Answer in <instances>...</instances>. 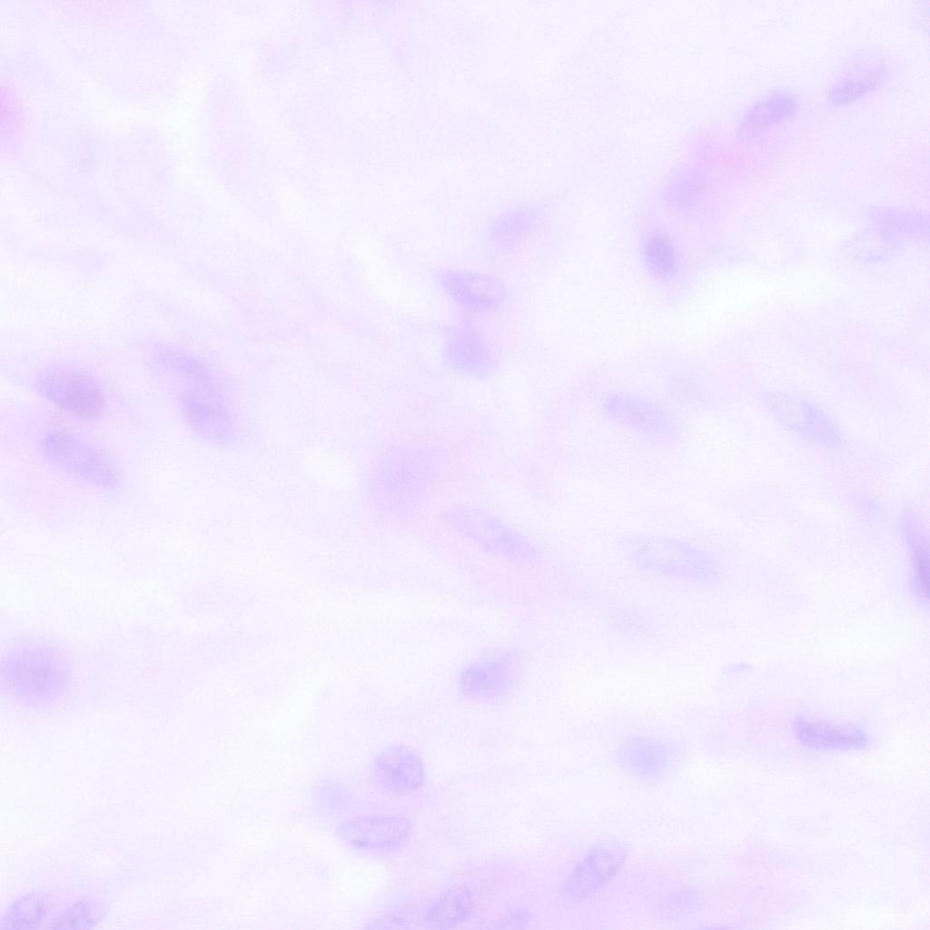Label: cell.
I'll list each match as a JSON object with an SVG mask.
<instances>
[{"label":"cell","instance_id":"7","mask_svg":"<svg viewBox=\"0 0 930 930\" xmlns=\"http://www.w3.org/2000/svg\"><path fill=\"white\" fill-rule=\"evenodd\" d=\"M445 516L448 523L460 532L490 549L512 553L519 552L529 545L506 523L479 510L458 507L449 510Z\"/></svg>","mask_w":930,"mask_h":930},{"label":"cell","instance_id":"2","mask_svg":"<svg viewBox=\"0 0 930 930\" xmlns=\"http://www.w3.org/2000/svg\"><path fill=\"white\" fill-rule=\"evenodd\" d=\"M3 680L15 696L26 701H47L57 697L67 681L62 658L50 648L32 646L15 652L4 666Z\"/></svg>","mask_w":930,"mask_h":930},{"label":"cell","instance_id":"12","mask_svg":"<svg viewBox=\"0 0 930 930\" xmlns=\"http://www.w3.org/2000/svg\"><path fill=\"white\" fill-rule=\"evenodd\" d=\"M445 356L454 371L472 378L485 377L494 368V359L490 349L481 335L470 327H458L450 331L445 343Z\"/></svg>","mask_w":930,"mask_h":930},{"label":"cell","instance_id":"19","mask_svg":"<svg viewBox=\"0 0 930 930\" xmlns=\"http://www.w3.org/2000/svg\"><path fill=\"white\" fill-rule=\"evenodd\" d=\"M645 258L650 269L660 275L670 273L675 267L673 246L664 236L650 239L645 249Z\"/></svg>","mask_w":930,"mask_h":930},{"label":"cell","instance_id":"14","mask_svg":"<svg viewBox=\"0 0 930 930\" xmlns=\"http://www.w3.org/2000/svg\"><path fill=\"white\" fill-rule=\"evenodd\" d=\"M358 843L369 848L390 850L404 846L411 832L409 820L402 816H373L361 820Z\"/></svg>","mask_w":930,"mask_h":930},{"label":"cell","instance_id":"18","mask_svg":"<svg viewBox=\"0 0 930 930\" xmlns=\"http://www.w3.org/2000/svg\"><path fill=\"white\" fill-rule=\"evenodd\" d=\"M902 525L911 549L915 589L921 596L927 598L929 591L928 549L923 526L917 518L908 511L904 515Z\"/></svg>","mask_w":930,"mask_h":930},{"label":"cell","instance_id":"8","mask_svg":"<svg viewBox=\"0 0 930 930\" xmlns=\"http://www.w3.org/2000/svg\"><path fill=\"white\" fill-rule=\"evenodd\" d=\"M887 78V67L872 52H862L843 66L829 92V101L840 105L858 99L878 88Z\"/></svg>","mask_w":930,"mask_h":930},{"label":"cell","instance_id":"10","mask_svg":"<svg viewBox=\"0 0 930 930\" xmlns=\"http://www.w3.org/2000/svg\"><path fill=\"white\" fill-rule=\"evenodd\" d=\"M514 657L499 656L467 668L460 679L462 692L472 698L495 699L506 695L516 679Z\"/></svg>","mask_w":930,"mask_h":930},{"label":"cell","instance_id":"11","mask_svg":"<svg viewBox=\"0 0 930 930\" xmlns=\"http://www.w3.org/2000/svg\"><path fill=\"white\" fill-rule=\"evenodd\" d=\"M378 784L385 790L407 795L424 781V767L420 756L405 746L392 747L378 757L374 764Z\"/></svg>","mask_w":930,"mask_h":930},{"label":"cell","instance_id":"17","mask_svg":"<svg viewBox=\"0 0 930 930\" xmlns=\"http://www.w3.org/2000/svg\"><path fill=\"white\" fill-rule=\"evenodd\" d=\"M472 896L465 887L456 885L446 890L426 915L436 927H450L462 921L471 911Z\"/></svg>","mask_w":930,"mask_h":930},{"label":"cell","instance_id":"16","mask_svg":"<svg viewBox=\"0 0 930 930\" xmlns=\"http://www.w3.org/2000/svg\"><path fill=\"white\" fill-rule=\"evenodd\" d=\"M796 98L786 92L771 94L758 101L746 114L744 125L750 132L762 131L790 118L796 110Z\"/></svg>","mask_w":930,"mask_h":930},{"label":"cell","instance_id":"9","mask_svg":"<svg viewBox=\"0 0 930 930\" xmlns=\"http://www.w3.org/2000/svg\"><path fill=\"white\" fill-rule=\"evenodd\" d=\"M438 279L452 300L473 310L497 307L505 298V287L501 281L489 274L443 270L438 273Z\"/></svg>","mask_w":930,"mask_h":930},{"label":"cell","instance_id":"15","mask_svg":"<svg viewBox=\"0 0 930 930\" xmlns=\"http://www.w3.org/2000/svg\"><path fill=\"white\" fill-rule=\"evenodd\" d=\"M621 854L608 845L592 850L579 865L570 879V888L584 894L606 880L619 865Z\"/></svg>","mask_w":930,"mask_h":930},{"label":"cell","instance_id":"6","mask_svg":"<svg viewBox=\"0 0 930 930\" xmlns=\"http://www.w3.org/2000/svg\"><path fill=\"white\" fill-rule=\"evenodd\" d=\"M42 396L56 408L84 420L101 416L105 398L89 377L67 369L45 372L38 382Z\"/></svg>","mask_w":930,"mask_h":930},{"label":"cell","instance_id":"4","mask_svg":"<svg viewBox=\"0 0 930 930\" xmlns=\"http://www.w3.org/2000/svg\"><path fill=\"white\" fill-rule=\"evenodd\" d=\"M44 456L66 474L101 490L114 489L119 474L111 460L84 440L53 430L41 440Z\"/></svg>","mask_w":930,"mask_h":930},{"label":"cell","instance_id":"13","mask_svg":"<svg viewBox=\"0 0 930 930\" xmlns=\"http://www.w3.org/2000/svg\"><path fill=\"white\" fill-rule=\"evenodd\" d=\"M797 739L815 749H853L865 747L868 736L862 728L848 724L798 717L794 723Z\"/></svg>","mask_w":930,"mask_h":930},{"label":"cell","instance_id":"3","mask_svg":"<svg viewBox=\"0 0 930 930\" xmlns=\"http://www.w3.org/2000/svg\"><path fill=\"white\" fill-rule=\"evenodd\" d=\"M598 407L607 420L647 440L668 441L679 432V420L673 409L648 397L608 393L599 400Z\"/></svg>","mask_w":930,"mask_h":930},{"label":"cell","instance_id":"5","mask_svg":"<svg viewBox=\"0 0 930 930\" xmlns=\"http://www.w3.org/2000/svg\"><path fill=\"white\" fill-rule=\"evenodd\" d=\"M765 405L778 423L806 440L827 449L842 445L839 428L814 403L787 394L770 393L765 398Z\"/></svg>","mask_w":930,"mask_h":930},{"label":"cell","instance_id":"1","mask_svg":"<svg viewBox=\"0 0 930 930\" xmlns=\"http://www.w3.org/2000/svg\"><path fill=\"white\" fill-rule=\"evenodd\" d=\"M620 548L635 567L657 576L700 585L714 583L719 577L714 555L682 538L634 532L621 539Z\"/></svg>","mask_w":930,"mask_h":930}]
</instances>
